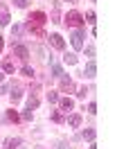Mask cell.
I'll use <instances>...</instances> for the list:
<instances>
[{"label":"cell","mask_w":135,"mask_h":149,"mask_svg":"<svg viewBox=\"0 0 135 149\" xmlns=\"http://www.w3.org/2000/svg\"><path fill=\"white\" fill-rule=\"evenodd\" d=\"M68 124H70L72 129H77V127L81 124V115H79V113H72V115H68Z\"/></svg>","instance_id":"obj_7"},{"label":"cell","mask_w":135,"mask_h":149,"mask_svg":"<svg viewBox=\"0 0 135 149\" xmlns=\"http://www.w3.org/2000/svg\"><path fill=\"white\" fill-rule=\"evenodd\" d=\"M20 72L25 74V77H32V74H34V70H32L29 65H23V70H20Z\"/></svg>","instance_id":"obj_19"},{"label":"cell","mask_w":135,"mask_h":149,"mask_svg":"<svg viewBox=\"0 0 135 149\" xmlns=\"http://www.w3.org/2000/svg\"><path fill=\"white\" fill-rule=\"evenodd\" d=\"M2 45H5V41H2V36H0V52H2Z\"/></svg>","instance_id":"obj_31"},{"label":"cell","mask_w":135,"mask_h":149,"mask_svg":"<svg viewBox=\"0 0 135 149\" xmlns=\"http://www.w3.org/2000/svg\"><path fill=\"white\" fill-rule=\"evenodd\" d=\"M95 136H97V131H95V129H86V131H83V138L90 140V142L95 140Z\"/></svg>","instance_id":"obj_13"},{"label":"cell","mask_w":135,"mask_h":149,"mask_svg":"<svg viewBox=\"0 0 135 149\" xmlns=\"http://www.w3.org/2000/svg\"><path fill=\"white\" fill-rule=\"evenodd\" d=\"M9 91H11V86H7V84L0 86V93H9Z\"/></svg>","instance_id":"obj_29"},{"label":"cell","mask_w":135,"mask_h":149,"mask_svg":"<svg viewBox=\"0 0 135 149\" xmlns=\"http://www.w3.org/2000/svg\"><path fill=\"white\" fill-rule=\"evenodd\" d=\"M45 20H47V16H45L43 11H34V14H32V18H29V23H27L25 27L27 29H36V25H43Z\"/></svg>","instance_id":"obj_1"},{"label":"cell","mask_w":135,"mask_h":149,"mask_svg":"<svg viewBox=\"0 0 135 149\" xmlns=\"http://www.w3.org/2000/svg\"><path fill=\"white\" fill-rule=\"evenodd\" d=\"M88 113H92V115L97 113V104H95V102H92V104H90V106H88Z\"/></svg>","instance_id":"obj_26"},{"label":"cell","mask_w":135,"mask_h":149,"mask_svg":"<svg viewBox=\"0 0 135 149\" xmlns=\"http://www.w3.org/2000/svg\"><path fill=\"white\" fill-rule=\"evenodd\" d=\"M65 20H68V25H72V27H81L83 25V16H81L79 11H68Z\"/></svg>","instance_id":"obj_2"},{"label":"cell","mask_w":135,"mask_h":149,"mask_svg":"<svg viewBox=\"0 0 135 149\" xmlns=\"http://www.w3.org/2000/svg\"><path fill=\"white\" fill-rule=\"evenodd\" d=\"M9 14H0V25H2V27H5V25H9Z\"/></svg>","instance_id":"obj_18"},{"label":"cell","mask_w":135,"mask_h":149,"mask_svg":"<svg viewBox=\"0 0 135 149\" xmlns=\"http://www.w3.org/2000/svg\"><path fill=\"white\" fill-rule=\"evenodd\" d=\"M52 120H54V122H63V115H61V113H54Z\"/></svg>","instance_id":"obj_27"},{"label":"cell","mask_w":135,"mask_h":149,"mask_svg":"<svg viewBox=\"0 0 135 149\" xmlns=\"http://www.w3.org/2000/svg\"><path fill=\"white\" fill-rule=\"evenodd\" d=\"M83 74H86L88 79H92V77L97 74V65H95V61H90V63L86 65V70H83Z\"/></svg>","instance_id":"obj_8"},{"label":"cell","mask_w":135,"mask_h":149,"mask_svg":"<svg viewBox=\"0 0 135 149\" xmlns=\"http://www.w3.org/2000/svg\"><path fill=\"white\" fill-rule=\"evenodd\" d=\"M14 2H16V7H20V9L27 7V0H14Z\"/></svg>","instance_id":"obj_22"},{"label":"cell","mask_w":135,"mask_h":149,"mask_svg":"<svg viewBox=\"0 0 135 149\" xmlns=\"http://www.w3.org/2000/svg\"><path fill=\"white\" fill-rule=\"evenodd\" d=\"M86 18H88V23H95V11H88V14H86Z\"/></svg>","instance_id":"obj_24"},{"label":"cell","mask_w":135,"mask_h":149,"mask_svg":"<svg viewBox=\"0 0 135 149\" xmlns=\"http://www.w3.org/2000/svg\"><path fill=\"white\" fill-rule=\"evenodd\" d=\"M0 14H7V7H5V5H0Z\"/></svg>","instance_id":"obj_30"},{"label":"cell","mask_w":135,"mask_h":149,"mask_svg":"<svg viewBox=\"0 0 135 149\" xmlns=\"http://www.w3.org/2000/svg\"><path fill=\"white\" fill-rule=\"evenodd\" d=\"M52 72H54V77H63V70H61V65H56V63H52Z\"/></svg>","instance_id":"obj_17"},{"label":"cell","mask_w":135,"mask_h":149,"mask_svg":"<svg viewBox=\"0 0 135 149\" xmlns=\"http://www.w3.org/2000/svg\"><path fill=\"white\" fill-rule=\"evenodd\" d=\"M14 54H16L18 59H23V61H27V56H29V50H27L25 45H14Z\"/></svg>","instance_id":"obj_5"},{"label":"cell","mask_w":135,"mask_h":149,"mask_svg":"<svg viewBox=\"0 0 135 149\" xmlns=\"http://www.w3.org/2000/svg\"><path fill=\"white\" fill-rule=\"evenodd\" d=\"M86 54H88V56H95V47L88 45V47H86Z\"/></svg>","instance_id":"obj_28"},{"label":"cell","mask_w":135,"mask_h":149,"mask_svg":"<svg viewBox=\"0 0 135 149\" xmlns=\"http://www.w3.org/2000/svg\"><path fill=\"white\" fill-rule=\"evenodd\" d=\"M7 120H11V122H18V120H20V115H18L16 111H7Z\"/></svg>","instance_id":"obj_16"},{"label":"cell","mask_w":135,"mask_h":149,"mask_svg":"<svg viewBox=\"0 0 135 149\" xmlns=\"http://www.w3.org/2000/svg\"><path fill=\"white\" fill-rule=\"evenodd\" d=\"M72 2H77V0H72Z\"/></svg>","instance_id":"obj_33"},{"label":"cell","mask_w":135,"mask_h":149,"mask_svg":"<svg viewBox=\"0 0 135 149\" xmlns=\"http://www.w3.org/2000/svg\"><path fill=\"white\" fill-rule=\"evenodd\" d=\"M20 32H23V27H20V25H14V27H11V34H14V36H18Z\"/></svg>","instance_id":"obj_21"},{"label":"cell","mask_w":135,"mask_h":149,"mask_svg":"<svg viewBox=\"0 0 135 149\" xmlns=\"http://www.w3.org/2000/svg\"><path fill=\"white\" fill-rule=\"evenodd\" d=\"M47 102H50V104L59 102V95H56V93H47Z\"/></svg>","instance_id":"obj_20"},{"label":"cell","mask_w":135,"mask_h":149,"mask_svg":"<svg viewBox=\"0 0 135 149\" xmlns=\"http://www.w3.org/2000/svg\"><path fill=\"white\" fill-rule=\"evenodd\" d=\"M0 81H2V72H0Z\"/></svg>","instance_id":"obj_32"},{"label":"cell","mask_w":135,"mask_h":149,"mask_svg":"<svg viewBox=\"0 0 135 149\" xmlns=\"http://www.w3.org/2000/svg\"><path fill=\"white\" fill-rule=\"evenodd\" d=\"M7 149H18V145H20V138H7Z\"/></svg>","instance_id":"obj_11"},{"label":"cell","mask_w":135,"mask_h":149,"mask_svg":"<svg viewBox=\"0 0 135 149\" xmlns=\"http://www.w3.org/2000/svg\"><path fill=\"white\" fill-rule=\"evenodd\" d=\"M20 118H23V120H32V109H29V111H25Z\"/></svg>","instance_id":"obj_23"},{"label":"cell","mask_w":135,"mask_h":149,"mask_svg":"<svg viewBox=\"0 0 135 149\" xmlns=\"http://www.w3.org/2000/svg\"><path fill=\"white\" fill-rule=\"evenodd\" d=\"M61 91H65V93L74 91V81H72L70 77H61Z\"/></svg>","instance_id":"obj_6"},{"label":"cell","mask_w":135,"mask_h":149,"mask_svg":"<svg viewBox=\"0 0 135 149\" xmlns=\"http://www.w3.org/2000/svg\"><path fill=\"white\" fill-rule=\"evenodd\" d=\"M11 91H14V93H11V100H14V102H18V100L23 97V93H20V86H11Z\"/></svg>","instance_id":"obj_12"},{"label":"cell","mask_w":135,"mask_h":149,"mask_svg":"<svg viewBox=\"0 0 135 149\" xmlns=\"http://www.w3.org/2000/svg\"><path fill=\"white\" fill-rule=\"evenodd\" d=\"M59 106H61V111H72L74 102H72L70 97H63V100H59Z\"/></svg>","instance_id":"obj_9"},{"label":"cell","mask_w":135,"mask_h":149,"mask_svg":"<svg viewBox=\"0 0 135 149\" xmlns=\"http://www.w3.org/2000/svg\"><path fill=\"white\" fill-rule=\"evenodd\" d=\"M27 109H38V97H36V95H29V97H27Z\"/></svg>","instance_id":"obj_10"},{"label":"cell","mask_w":135,"mask_h":149,"mask_svg":"<svg viewBox=\"0 0 135 149\" xmlns=\"http://www.w3.org/2000/svg\"><path fill=\"white\" fill-rule=\"evenodd\" d=\"M2 70L9 72V74H14V61H5V63H2Z\"/></svg>","instance_id":"obj_14"},{"label":"cell","mask_w":135,"mask_h":149,"mask_svg":"<svg viewBox=\"0 0 135 149\" xmlns=\"http://www.w3.org/2000/svg\"><path fill=\"white\" fill-rule=\"evenodd\" d=\"M63 59H65V63H70V65H74L77 61H79V59H77V54H72V52H70V54H65Z\"/></svg>","instance_id":"obj_15"},{"label":"cell","mask_w":135,"mask_h":149,"mask_svg":"<svg viewBox=\"0 0 135 149\" xmlns=\"http://www.w3.org/2000/svg\"><path fill=\"white\" fill-rule=\"evenodd\" d=\"M70 41H72V47H74V50H83V29H74Z\"/></svg>","instance_id":"obj_3"},{"label":"cell","mask_w":135,"mask_h":149,"mask_svg":"<svg viewBox=\"0 0 135 149\" xmlns=\"http://www.w3.org/2000/svg\"><path fill=\"white\" fill-rule=\"evenodd\" d=\"M50 43H52V47H56V50H63V47H65V41H63L61 34H52V36H50Z\"/></svg>","instance_id":"obj_4"},{"label":"cell","mask_w":135,"mask_h":149,"mask_svg":"<svg viewBox=\"0 0 135 149\" xmlns=\"http://www.w3.org/2000/svg\"><path fill=\"white\" fill-rule=\"evenodd\" d=\"M86 93H88V88L83 86V88H79V93H77V97H86Z\"/></svg>","instance_id":"obj_25"}]
</instances>
